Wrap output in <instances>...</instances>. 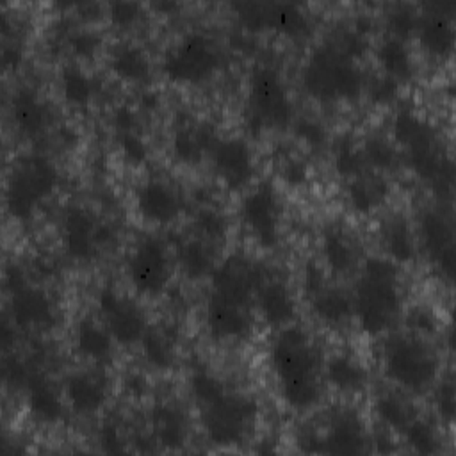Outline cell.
Returning <instances> with one entry per match:
<instances>
[{
    "label": "cell",
    "instance_id": "6da1fadb",
    "mask_svg": "<svg viewBox=\"0 0 456 456\" xmlns=\"http://www.w3.org/2000/svg\"><path fill=\"white\" fill-rule=\"evenodd\" d=\"M267 271L246 255H230L210 274L205 322L219 342H244L255 330L256 289Z\"/></svg>",
    "mask_w": 456,
    "mask_h": 456
},
{
    "label": "cell",
    "instance_id": "7a4b0ae2",
    "mask_svg": "<svg viewBox=\"0 0 456 456\" xmlns=\"http://www.w3.org/2000/svg\"><path fill=\"white\" fill-rule=\"evenodd\" d=\"M269 363L281 401L294 411H310L322 397V353L312 335L299 324L278 330Z\"/></svg>",
    "mask_w": 456,
    "mask_h": 456
},
{
    "label": "cell",
    "instance_id": "3957f363",
    "mask_svg": "<svg viewBox=\"0 0 456 456\" xmlns=\"http://www.w3.org/2000/svg\"><path fill=\"white\" fill-rule=\"evenodd\" d=\"M189 385L210 444L235 447L249 440L260 411L251 395L230 388L221 378L203 369L192 372Z\"/></svg>",
    "mask_w": 456,
    "mask_h": 456
},
{
    "label": "cell",
    "instance_id": "277c9868",
    "mask_svg": "<svg viewBox=\"0 0 456 456\" xmlns=\"http://www.w3.org/2000/svg\"><path fill=\"white\" fill-rule=\"evenodd\" d=\"M353 290V312L369 337L388 333L401 317L403 289L397 264L387 256H370L358 267Z\"/></svg>",
    "mask_w": 456,
    "mask_h": 456
},
{
    "label": "cell",
    "instance_id": "5b68a950",
    "mask_svg": "<svg viewBox=\"0 0 456 456\" xmlns=\"http://www.w3.org/2000/svg\"><path fill=\"white\" fill-rule=\"evenodd\" d=\"M301 84L308 96L321 103L353 102L365 89V75L360 61L337 41H324L305 59Z\"/></svg>",
    "mask_w": 456,
    "mask_h": 456
},
{
    "label": "cell",
    "instance_id": "8992f818",
    "mask_svg": "<svg viewBox=\"0 0 456 456\" xmlns=\"http://www.w3.org/2000/svg\"><path fill=\"white\" fill-rule=\"evenodd\" d=\"M392 141L404 150L411 169L435 189H451L452 166L442 151L435 128L413 110H399L392 121Z\"/></svg>",
    "mask_w": 456,
    "mask_h": 456
},
{
    "label": "cell",
    "instance_id": "52a82bcc",
    "mask_svg": "<svg viewBox=\"0 0 456 456\" xmlns=\"http://www.w3.org/2000/svg\"><path fill=\"white\" fill-rule=\"evenodd\" d=\"M440 369L438 351L426 337L406 331L385 344L383 372L403 392L424 394L436 385Z\"/></svg>",
    "mask_w": 456,
    "mask_h": 456
},
{
    "label": "cell",
    "instance_id": "ba28073f",
    "mask_svg": "<svg viewBox=\"0 0 456 456\" xmlns=\"http://www.w3.org/2000/svg\"><path fill=\"white\" fill-rule=\"evenodd\" d=\"M59 183L55 164L39 153L20 157L7 176L5 207L18 221H28Z\"/></svg>",
    "mask_w": 456,
    "mask_h": 456
},
{
    "label": "cell",
    "instance_id": "9c48e42d",
    "mask_svg": "<svg viewBox=\"0 0 456 456\" xmlns=\"http://www.w3.org/2000/svg\"><path fill=\"white\" fill-rule=\"evenodd\" d=\"M221 66V52L208 34L191 30L169 46L162 59L164 75L180 86H200Z\"/></svg>",
    "mask_w": 456,
    "mask_h": 456
},
{
    "label": "cell",
    "instance_id": "30bf717a",
    "mask_svg": "<svg viewBox=\"0 0 456 456\" xmlns=\"http://www.w3.org/2000/svg\"><path fill=\"white\" fill-rule=\"evenodd\" d=\"M292 100L278 69L256 66L248 80V119L256 130H281L292 121Z\"/></svg>",
    "mask_w": 456,
    "mask_h": 456
},
{
    "label": "cell",
    "instance_id": "8fae6325",
    "mask_svg": "<svg viewBox=\"0 0 456 456\" xmlns=\"http://www.w3.org/2000/svg\"><path fill=\"white\" fill-rule=\"evenodd\" d=\"M126 276L139 296H160L173 276V255L157 235H146L135 242L126 258Z\"/></svg>",
    "mask_w": 456,
    "mask_h": 456
},
{
    "label": "cell",
    "instance_id": "7c38bea8",
    "mask_svg": "<svg viewBox=\"0 0 456 456\" xmlns=\"http://www.w3.org/2000/svg\"><path fill=\"white\" fill-rule=\"evenodd\" d=\"M9 314L11 322L18 330L41 331L55 324L57 314L52 297L45 289L32 285L20 267L7 269Z\"/></svg>",
    "mask_w": 456,
    "mask_h": 456
},
{
    "label": "cell",
    "instance_id": "4fadbf2b",
    "mask_svg": "<svg viewBox=\"0 0 456 456\" xmlns=\"http://www.w3.org/2000/svg\"><path fill=\"white\" fill-rule=\"evenodd\" d=\"M240 221L251 239L264 249H273L280 242L283 205L278 191L271 183L255 185L240 201Z\"/></svg>",
    "mask_w": 456,
    "mask_h": 456
},
{
    "label": "cell",
    "instance_id": "5bb4252c",
    "mask_svg": "<svg viewBox=\"0 0 456 456\" xmlns=\"http://www.w3.org/2000/svg\"><path fill=\"white\" fill-rule=\"evenodd\" d=\"M100 321L118 346H135L148 330V319L141 303L109 285L98 292Z\"/></svg>",
    "mask_w": 456,
    "mask_h": 456
},
{
    "label": "cell",
    "instance_id": "9a60e30c",
    "mask_svg": "<svg viewBox=\"0 0 456 456\" xmlns=\"http://www.w3.org/2000/svg\"><path fill=\"white\" fill-rule=\"evenodd\" d=\"M61 233L68 255L80 262L93 260L112 240L110 226L98 221L94 214L80 205H69L62 212Z\"/></svg>",
    "mask_w": 456,
    "mask_h": 456
},
{
    "label": "cell",
    "instance_id": "2e32d148",
    "mask_svg": "<svg viewBox=\"0 0 456 456\" xmlns=\"http://www.w3.org/2000/svg\"><path fill=\"white\" fill-rule=\"evenodd\" d=\"M210 159L219 182L232 191L248 187L255 178V155L244 137H219L210 150Z\"/></svg>",
    "mask_w": 456,
    "mask_h": 456
},
{
    "label": "cell",
    "instance_id": "e0dca14e",
    "mask_svg": "<svg viewBox=\"0 0 456 456\" xmlns=\"http://www.w3.org/2000/svg\"><path fill=\"white\" fill-rule=\"evenodd\" d=\"M370 442L372 438L360 413L351 408H338L328 417L326 429L314 449L333 454H356L369 451Z\"/></svg>",
    "mask_w": 456,
    "mask_h": 456
},
{
    "label": "cell",
    "instance_id": "ac0fdd59",
    "mask_svg": "<svg viewBox=\"0 0 456 456\" xmlns=\"http://www.w3.org/2000/svg\"><path fill=\"white\" fill-rule=\"evenodd\" d=\"M135 210L153 226L173 224L182 210L183 200L175 183L164 178H148L135 189Z\"/></svg>",
    "mask_w": 456,
    "mask_h": 456
},
{
    "label": "cell",
    "instance_id": "d6986e66",
    "mask_svg": "<svg viewBox=\"0 0 456 456\" xmlns=\"http://www.w3.org/2000/svg\"><path fill=\"white\" fill-rule=\"evenodd\" d=\"M66 404L82 417L100 413L110 397V381L102 369H80L66 376L62 383Z\"/></svg>",
    "mask_w": 456,
    "mask_h": 456
},
{
    "label": "cell",
    "instance_id": "ffe728a7",
    "mask_svg": "<svg viewBox=\"0 0 456 456\" xmlns=\"http://www.w3.org/2000/svg\"><path fill=\"white\" fill-rule=\"evenodd\" d=\"M417 242L426 255L449 278L454 267V230L447 214L440 208H426L420 212L417 224Z\"/></svg>",
    "mask_w": 456,
    "mask_h": 456
},
{
    "label": "cell",
    "instance_id": "44dd1931",
    "mask_svg": "<svg viewBox=\"0 0 456 456\" xmlns=\"http://www.w3.org/2000/svg\"><path fill=\"white\" fill-rule=\"evenodd\" d=\"M255 308L264 324L278 331L296 321L297 299L283 278L267 273L256 289Z\"/></svg>",
    "mask_w": 456,
    "mask_h": 456
},
{
    "label": "cell",
    "instance_id": "7402d4cb",
    "mask_svg": "<svg viewBox=\"0 0 456 456\" xmlns=\"http://www.w3.org/2000/svg\"><path fill=\"white\" fill-rule=\"evenodd\" d=\"M420 46L433 59H447L454 48V25L442 5H433L419 14L415 30Z\"/></svg>",
    "mask_w": 456,
    "mask_h": 456
},
{
    "label": "cell",
    "instance_id": "603a6c76",
    "mask_svg": "<svg viewBox=\"0 0 456 456\" xmlns=\"http://www.w3.org/2000/svg\"><path fill=\"white\" fill-rule=\"evenodd\" d=\"M324 269L335 276H347L360 267V248L353 235L342 226H328L321 239Z\"/></svg>",
    "mask_w": 456,
    "mask_h": 456
},
{
    "label": "cell",
    "instance_id": "cb8c5ba5",
    "mask_svg": "<svg viewBox=\"0 0 456 456\" xmlns=\"http://www.w3.org/2000/svg\"><path fill=\"white\" fill-rule=\"evenodd\" d=\"M150 429L155 444L166 449H180L189 436L187 415L175 403H159L150 411Z\"/></svg>",
    "mask_w": 456,
    "mask_h": 456
},
{
    "label": "cell",
    "instance_id": "d4e9b609",
    "mask_svg": "<svg viewBox=\"0 0 456 456\" xmlns=\"http://www.w3.org/2000/svg\"><path fill=\"white\" fill-rule=\"evenodd\" d=\"M217 139L219 137L210 125L185 123L175 128L171 137V151L178 162L185 166H196L207 153H210Z\"/></svg>",
    "mask_w": 456,
    "mask_h": 456
},
{
    "label": "cell",
    "instance_id": "484cf974",
    "mask_svg": "<svg viewBox=\"0 0 456 456\" xmlns=\"http://www.w3.org/2000/svg\"><path fill=\"white\" fill-rule=\"evenodd\" d=\"M12 123L27 137H36L50 123V110L46 102L32 87H20L11 100Z\"/></svg>",
    "mask_w": 456,
    "mask_h": 456
},
{
    "label": "cell",
    "instance_id": "4316f807",
    "mask_svg": "<svg viewBox=\"0 0 456 456\" xmlns=\"http://www.w3.org/2000/svg\"><path fill=\"white\" fill-rule=\"evenodd\" d=\"M73 342L77 353L96 365L110 360L116 344L105 324L91 315H86L77 322Z\"/></svg>",
    "mask_w": 456,
    "mask_h": 456
},
{
    "label": "cell",
    "instance_id": "83f0119b",
    "mask_svg": "<svg viewBox=\"0 0 456 456\" xmlns=\"http://www.w3.org/2000/svg\"><path fill=\"white\" fill-rule=\"evenodd\" d=\"M308 297L312 312L328 328H344L354 317L353 296L338 285L326 283Z\"/></svg>",
    "mask_w": 456,
    "mask_h": 456
},
{
    "label": "cell",
    "instance_id": "f1b7e54d",
    "mask_svg": "<svg viewBox=\"0 0 456 456\" xmlns=\"http://www.w3.org/2000/svg\"><path fill=\"white\" fill-rule=\"evenodd\" d=\"M381 242L387 258L394 264H410L417 256V235L403 214H392L383 221Z\"/></svg>",
    "mask_w": 456,
    "mask_h": 456
},
{
    "label": "cell",
    "instance_id": "f546056e",
    "mask_svg": "<svg viewBox=\"0 0 456 456\" xmlns=\"http://www.w3.org/2000/svg\"><path fill=\"white\" fill-rule=\"evenodd\" d=\"M322 376L340 394H356L367 385L365 367L349 353H333L328 356L322 365Z\"/></svg>",
    "mask_w": 456,
    "mask_h": 456
},
{
    "label": "cell",
    "instance_id": "4dcf8cb0",
    "mask_svg": "<svg viewBox=\"0 0 456 456\" xmlns=\"http://www.w3.org/2000/svg\"><path fill=\"white\" fill-rule=\"evenodd\" d=\"M176 262L183 274L192 280L200 281L210 278L216 265L219 264L216 258V244L192 235L185 240H180L176 246Z\"/></svg>",
    "mask_w": 456,
    "mask_h": 456
},
{
    "label": "cell",
    "instance_id": "1f68e13d",
    "mask_svg": "<svg viewBox=\"0 0 456 456\" xmlns=\"http://www.w3.org/2000/svg\"><path fill=\"white\" fill-rule=\"evenodd\" d=\"M347 201L360 216L374 214L388 196V183L383 175L365 171L347 182Z\"/></svg>",
    "mask_w": 456,
    "mask_h": 456
},
{
    "label": "cell",
    "instance_id": "d6a6232c",
    "mask_svg": "<svg viewBox=\"0 0 456 456\" xmlns=\"http://www.w3.org/2000/svg\"><path fill=\"white\" fill-rule=\"evenodd\" d=\"M27 403L30 413L39 420V422H57L61 420L64 413V395L57 392V388L39 374H30L27 383Z\"/></svg>",
    "mask_w": 456,
    "mask_h": 456
},
{
    "label": "cell",
    "instance_id": "836d02e7",
    "mask_svg": "<svg viewBox=\"0 0 456 456\" xmlns=\"http://www.w3.org/2000/svg\"><path fill=\"white\" fill-rule=\"evenodd\" d=\"M112 73L126 84H142L151 75V59L137 43H123L110 55Z\"/></svg>",
    "mask_w": 456,
    "mask_h": 456
},
{
    "label": "cell",
    "instance_id": "e575fe53",
    "mask_svg": "<svg viewBox=\"0 0 456 456\" xmlns=\"http://www.w3.org/2000/svg\"><path fill=\"white\" fill-rule=\"evenodd\" d=\"M376 61L383 71V75L401 82H406L413 77V55L404 39L387 36L376 46Z\"/></svg>",
    "mask_w": 456,
    "mask_h": 456
},
{
    "label": "cell",
    "instance_id": "d590c367",
    "mask_svg": "<svg viewBox=\"0 0 456 456\" xmlns=\"http://www.w3.org/2000/svg\"><path fill=\"white\" fill-rule=\"evenodd\" d=\"M139 344L144 360L153 369L164 372L175 365L176 338L167 326H148Z\"/></svg>",
    "mask_w": 456,
    "mask_h": 456
},
{
    "label": "cell",
    "instance_id": "8d00e7d4",
    "mask_svg": "<svg viewBox=\"0 0 456 456\" xmlns=\"http://www.w3.org/2000/svg\"><path fill=\"white\" fill-rule=\"evenodd\" d=\"M267 28L289 39H303L310 34L312 25L308 14L294 4L267 5Z\"/></svg>",
    "mask_w": 456,
    "mask_h": 456
},
{
    "label": "cell",
    "instance_id": "74e56055",
    "mask_svg": "<svg viewBox=\"0 0 456 456\" xmlns=\"http://www.w3.org/2000/svg\"><path fill=\"white\" fill-rule=\"evenodd\" d=\"M374 411L383 428L403 433L406 426L417 417L413 404L397 392H383L374 401Z\"/></svg>",
    "mask_w": 456,
    "mask_h": 456
},
{
    "label": "cell",
    "instance_id": "f35d334b",
    "mask_svg": "<svg viewBox=\"0 0 456 456\" xmlns=\"http://www.w3.org/2000/svg\"><path fill=\"white\" fill-rule=\"evenodd\" d=\"M59 84L64 100L75 107L89 105L96 93L94 78L86 69L75 64H68L62 68L59 75Z\"/></svg>",
    "mask_w": 456,
    "mask_h": 456
},
{
    "label": "cell",
    "instance_id": "ab89813d",
    "mask_svg": "<svg viewBox=\"0 0 456 456\" xmlns=\"http://www.w3.org/2000/svg\"><path fill=\"white\" fill-rule=\"evenodd\" d=\"M360 150L367 169L379 175L394 169L401 159L397 144L381 134H374L363 139Z\"/></svg>",
    "mask_w": 456,
    "mask_h": 456
},
{
    "label": "cell",
    "instance_id": "60d3db41",
    "mask_svg": "<svg viewBox=\"0 0 456 456\" xmlns=\"http://www.w3.org/2000/svg\"><path fill=\"white\" fill-rule=\"evenodd\" d=\"M194 235L212 242L221 244L228 235V219L221 208L212 203H201L192 217Z\"/></svg>",
    "mask_w": 456,
    "mask_h": 456
},
{
    "label": "cell",
    "instance_id": "b9f144b4",
    "mask_svg": "<svg viewBox=\"0 0 456 456\" xmlns=\"http://www.w3.org/2000/svg\"><path fill=\"white\" fill-rule=\"evenodd\" d=\"M411 451L420 454H435L440 451V436L436 428L424 417L417 415L401 433Z\"/></svg>",
    "mask_w": 456,
    "mask_h": 456
},
{
    "label": "cell",
    "instance_id": "7bdbcfd3",
    "mask_svg": "<svg viewBox=\"0 0 456 456\" xmlns=\"http://www.w3.org/2000/svg\"><path fill=\"white\" fill-rule=\"evenodd\" d=\"M333 160H335V169L346 178H354V176L369 171L365 166L360 144H356L354 141H351L347 137L338 141V144L335 148Z\"/></svg>",
    "mask_w": 456,
    "mask_h": 456
},
{
    "label": "cell",
    "instance_id": "ee69618b",
    "mask_svg": "<svg viewBox=\"0 0 456 456\" xmlns=\"http://www.w3.org/2000/svg\"><path fill=\"white\" fill-rule=\"evenodd\" d=\"M68 46L75 57L91 61L102 48V36L93 28H75L68 36Z\"/></svg>",
    "mask_w": 456,
    "mask_h": 456
},
{
    "label": "cell",
    "instance_id": "f6af8a7d",
    "mask_svg": "<svg viewBox=\"0 0 456 456\" xmlns=\"http://www.w3.org/2000/svg\"><path fill=\"white\" fill-rule=\"evenodd\" d=\"M419 23V14L410 5H395L387 18L388 34L399 39H408L411 34H415Z\"/></svg>",
    "mask_w": 456,
    "mask_h": 456
},
{
    "label": "cell",
    "instance_id": "bcb514c9",
    "mask_svg": "<svg viewBox=\"0 0 456 456\" xmlns=\"http://www.w3.org/2000/svg\"><path fill=\"white\" fill-rule=\"evenodd\" d=\"M406 326L410 333L420 335L429 338L431 335H435L438 331V319L435 315V312L428 306H413L406 317Z\"/></svg>",
    "mask_w": 456,
    "mask_h": 456
},
{
    "label": "cell",
    "instance_id": "7dc6e473",
    "mask_svg": "<svg viewBox=\"0 0 456 456\" xmlns=\"http://www.w3.org/2000/svg\"><path fill=\"white\" fill-rule=\"evenodd\" d=\"M118 144L123 157L134 166H139L148 159V146L135 130L118 132Z\"/></svg>",
    "mask_w": 456,
    "mask_h": 456
},
{
    "label": "cell",
    "instance_id": "c3c4849f",
    "mask_svg": "<svg viewBox=\"0 0 456 456\" xmlns=\"http://www.w3.org/2000/svg\"><path fill=\"white\" fill-rule=\"evenodd\" d=\"M399 82L387 77V75H379V77H374L369 84H367V89H369V96L374 103L378 105H387V103H392L397 96H399Z\"/></svg>",
    "mask_w": 456,
    "mask_h": 456
},
{
    "label": "cell",
    "instance_id": "681fc988",
    "mask_svg": "<svg viewBox=\"0 0 456 456\" xmlns=\"http://www.w3.org/2000/svg\"><path fill=\"white\" fill-rule=\"evenodd\" d=\"M142 16V5L135 2H116L109 5V18L110 23L118 28H128L137 23Z\"/></svg>",
    "mask_w": 456,
    "mask_h": 456
},
{
    "label": "cell",
    "instance_id": "f907efd6",
    "mask_svg": "<svg viewBox=\"0 0 456 456\" xmlns=\"http://www.w3.org/2000/svg\"><path fill=\"white\" fill-rule=\"evenodd\" d=\"M294 132H296L299 141H303L305 144H310V146H321L326 139L324 126L321 123H317L315 119H310V118L297 119L294 123Z\"/></svg>",
    "mask_w": 456,
    "mask_h": 456
},
{
    "label": "cell",
    "instance_id": "816d5d0a",
    "mask_svg": "<svg viewBox=\"0 0 456 456\" xmlns=\"http://www.w3.org/2000/svg\"><path fill=\"white\" fill-rule=\"evenodd\" d=\"M435 404H436L440 417L445 419L447 422H451L452 415H454V385L451 379H442L438 383V388L435 394Z\"/></svg>",
    "mask_w": 456,
    "mask_h": 456
},
{
    "label": "cell",
    "instance_id": "f5cc1de1",
    "mask_svg": "<svg viewBox=\"0 0 456 456\" xmlns=\"http://www.w3.org/2000/svg\"><path fill=\"white\" fill-rule=\"evenodd\" d=\"M100 444L109 452H123L126 451L125 440L119 433V428L116 424H105L100 431Z\"/></svg>",
    "mask_w": 456,
    "mask_h": 456
},
{
    "label": "cell",
    "instance_id": "db71d44e",
    "mask_svg": "<svg viewBox=\"0 0 456 456\" xmlns=\"http://www.w3.org/2000/svg\"><path fill=\"white\" fill-rule=\"evenodd\" d=\"M281 176L283 180L292 185V187H297L301 183L306 182V167L301 160H296V159H289L285 160L283 164V171H281Z\"/></svg>",
    "mask_w": 456,
    "mask_h": 456
},
{
    "label": "cell",
    "instance_id": "11a10c76",
    "mask_svg": "<svg viewBox=\"0 0 456 456\" xmlns=\"http://www.w3.org/2000/svg\"><path fill=\"white\" fill-rule=\"evenodd\" d=\"M123 388H125V392H126L130 397L141 399V397H144L146 392H148V381H146V378H144L142 374L132 372V374H128V376L125 378Z\"/></svg>",
    "mask_w": 456,
    "mask_h": 456
}]
</instances>
